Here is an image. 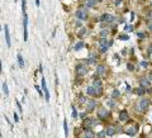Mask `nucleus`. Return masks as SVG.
<instances>
[{"instance_id": "nucleus-45", "label": "nucleus", "mask_w": 152, "mask_h": 138, "mask_svg": "<svg viewBox=\"0 0 152 138\" xmlns=\"http://www.w3.org/2000/svg\"><path fill=\"white\" fill-rule=\"evenodd\" d=\"M34 1H36V5L39 6V0H34Z\"/></svg>"}, {"instance_id": "nucleus-40", "label": "nucleus", "mask_w": 152, "mask_h": 138, "mask_svg": "<svg viewBox=\"0 0 152 138\" xmlns=\"http://www.w3.org/2000/svg\"><path fill=\"white\" fill-rule=\"evenodd\" d=\"M148 54H152V45H150L148 47Z\"/></svg>"}, {"instance_id": "nucleus-7", "label": "nucleus", "mask_w": 152, "mask_h": 138, "mask_svg": "<svg viewBox=\"0 0 152 138\" xmlns=\"http://www.w3.org/2000/svg\"><path fill=\"white\" fill-rule=\"evenodd\" d=\"M148 105H150V100H147V99H142V100H141L139 101V109H141V111L147 110Z\"/></svg>"}, {"instance_id": "nucleus-37", "label": "nucleus", "mask_w": 152, "mask_h": 138, "mask_svg": "<svg viewBox=\"0 0 152 138\" xmlns=\"http://www.w3.org/2000/svg\"><path fill=\"white\" fill-rule=\"evenodd\" d=\"M86 32H88V31H86V29H85V28H83V29H81V31H80V33H79V36H80V37H83V36H84L85 33H86Z\"/></svg>"}, {"instance_id": "nucleus-32", "label": "nucleus", "mask_w": 152, "mask_h": 138, "mask_svg": "<svg viewBox=\"0 0 152 138\" xmlns=\"http://www.w3.org/2000/svg\"><path fill=\"white\" fill-rule=\"evenodd\" d=\"M124 31H125V32H132V31H133V27H132V25H127V24H125Z\"/></svg>"}, {"instance_id": "nucleus-26", "label": "nucleus", "mask_w": 152, "mask_h": 138, "mask_svg": "<svg viewBox=\"0 0 152 138\" xmlns=\"http://www.w3.org/2000/svg\"><path fill=\"white\" fill-rule=\"evenodd\" d=\"M108 29H103V31H100V36H101V38H105L106 36H108Z\"/></svg>"}, {"instance_id": "nucleus-20", "label": "nucleus", "mask_w": 152, "mask_h": 138, "mask_svg": "<svg viewBox=\"0 0 152 138\" xmlns=\"http://www.w3.org/2000/svg\"><path fill=\"white\" fill-rule=\"evenodd\" d=\"M84 46H85V43H84V42H77L74 48H75V51H80L81 48H84Z\"/></svg>"}, {"instance_id": "nucleus-36", "label": "nucleus", "mask_w": 152, "mask_h": 138, "mask_svg": "<svg viewBox=\"0 0 152 138\" xmlns=\"http://www.w3.org/2000/svg\"><path fill=\"white\" fill-rule=\"evenodd\" d=\"M137 37H139V38H146V34L142 33V32H137Z\"/></svg>"}, {"instance_id": "nucleus-47", "label": "nucleus", "mask_w": 152, "mask_h": 138, "mask_svg": "<svg viewBox=\"0 0 152 138\" xmlns=\"http://www.w3.org/2000/svg\"><path fill=\"white\" fill-rule=\"evenodd\" d=\"M81 138H90V137H88V136H84V137H81Z\"/></svg>"}, {"instance_id": "nucleus-48", "label": "nucleus", "mask_w": 152, "mask_h": 138, "mask_svg": "<svg viewBox=\"0 0 152 138\" xmlns=\"http://www.w3.org/2000/svg\"><path fill=\"white\" fill-rule=\"evenodd\" d=\"M96 1H103V0H96Z\"/></svg>"}, {"instance_id": "nucleus-42", "label": "nucleus", "mask_w": 152, "mask_h": 138, "mask_svg": "<svg viewBox=\"0 0 152 138\" xmlns=\"http://www.w3.org/2000/svg\"><path fill=\"white\" fill-rule=\"evenodd\" d=\"M17 105H18V109H19V110L22 111V105L19 104V101H17Z\"/></svg>"}, {"instance_id": "nucleus-12", "label": "nucleus", "mask_w": 152, "mask_h": 138, "mask_svg": "<svg viewBox=\"0 0 152 138\" xmlns=\"http://www.w3.org/2000/svg\"><path fill=\"white\" fill-rule=\"evenodd\" d=\"M96 58H98V56H96V53H91L90 57L89 58H86V63L88 65H92L96 62Z\"/></svg>"}, {"instance_id": "nucleus-30", "label": "nucleus", "mask_w": 152, "mask_h": 138, "mask_svg": "<svg viewBox=\"0 0 152 138\" xmlns=\"http://www.w3.org/2000/svg\"><path fill=\"white\" fill-rule=\"evenodd\" d=\"M119 95H120V93L118 91V90H114L113 94H112V96L114 98V99H115V98H119Z\"/></svg>"}, {"instance_id": "nucleus-35", "label": "nucleus", "mask_w": 152, "mask_h": 138, "mask_svg": "<svg viewBox=\"0 0 152 138\" xmlns=\"http://www.w3.org/2000/svg\"><path fill=\"white\" fill-rule=\"evenodd\" d=\"M42 90L44 91V90H47V85H46V80L42 79Z\"/></svg>"}, {"instance_id": "nucleus-17", "label": "nucleus", "mask_w": 152, "mask_h": 138, "mask_svg": "<svg viewBox=\"0 0 152 138\" xmlns=\"http://www.w3.org/2000/svg\"><path fill=\"white\" fill-rule=\"evenodd\" d=\"M86 93L89 94V95H91V96H96L94 86H88V88H86Z\"/></svg>"}, {"instance_id": "nucleus-44", "label": "nucleus", "mask_w": 152, "mask_h": 138, "mask_svg": "<svg viewBox=\"0 0 152 138\" xmlns=\"http://www.w3.org/2000/svg\"><path fill=\"white\" fill-rule=\"evenodd\" d=\"M120 3H122V0H117V1H115V5H119Z\"/></svg>"}, {"instance_id": "nucleus-43", "label": "nucleus", "mask_w": 152, "mask_h": 138, "mask_svg": "<svg viewBox=\"0 0 152 138\" xmlns=\"http://www.w3.org/2000/svg\"><path fill=\"white\" fill-rule=\"evenodd\" d=\"M141 65H142V66H143V67H147V62H146V61H143V62H142V63H141Z\"/></svg>"}, {"instance_id": "nucleus-31", "label": "nucleus", "mask_w": 152, "mask_h": 138, "mask_svg": "<svg viewBox=\"0 0 152 138\" xmlns=\"http://www.w3.org/2000/svg\"><path fill=\"white\" fill-rule=\"evenodd\" d=\"M106 105L110 107V108H114V107H115V103H114L113 100H109V101H106Z\"/></svg>"}, {"instance_id": "nucleus-33", "label": "nucleus", "mask_w": 152, "mask_h": 138, "mask_svg": "<svg viewBox=\"0 0 152 138\" xmlns=\"http://www.w3.org/2000/svg\"><path fill=\"white\" fill-rule=\"evenodd\" d=\"M127 68H128L129 71H133V70H134V65L129 62V63H127Z\"/></svg>"}, {"instance_id": "nucleus-5", "label": "nucleus", "mask_w": 152, "mask_h": 138, "mask_svg": "<svg viewBox=\"0 0 152 138\" xmlns=\"http://www.w3.org/2000/svg\"><path fill=\"white\" fill-rule=\"evenodd\" d=\"M84 125L86 127V128H92V127L96 125V119H94V118H86V119H84Z\"/></svg>"}, {"instance_id": "nucleus-2", "label": "nucleus", "mask_w": 152, "mask_h": 138, "mask_svg": "<svg viewBox=\"0 0 152 138\" xmlns=\"http://www.w3.org/2000/svg\"><path fill=\"white\" fill-rule=\"evenodd\" d=\"M75 17H76L79 20H86V19H88V13H86V9L81 8V9H79V10H76Z\"/></svg>"}, {"instance_id": "nucleus-10", "label": "nucleus", "mask_w": 152, "mask_h": 138, "mask_svg": "<svg viewBox=\"0 0 152 138\" xmlns=\"http://www.w3.org/2000/svg\"><path fill=\"white\" fill-rule=\"evenodd\" d=\"M105 65H98L96 66V70H95V74L98 75V76H100V75H104L105 74Z\"/></svg>"}, {"instance_id": "nucleus-41", "label": "nucleus", "mask_w": 152, "mask_h": 138, "mask_svg": "<svg viewBox=\"0 0 152 138\" xmlns=\"http://www.w3.org/2000/svg\"><path fill=\"white\" fill-rule=\"evenodd\" d=\"M85 117H86V113H81L80 114V118L81 119H85Z\"/></svg>"}, {"instance_id": "nucleus-6", "label": "nucleus", "mask_w": 152, "mask_h": 138, "mask_svg": "<svg viewBox=\"0 0 152 138\" xmlns=\"http://www.w3.org/2000/svg\"><path fill=\"white\" fill-rule=\"evenodd\" d=\"M96 100H89L88 103H86V110L90 113V111H94L95 110V108H96Z\"/></svg>"}, {"instance_id": "nucleus-28", "label": "nucleus", "mask_w": 152, "mask_h": 138, "mask_svg": "<svg viewBox=\"0 0 152 138\" xmlns=\"http://www.w3.org/2000/svg\"><path fill=\"white\" fill-rule=\"evenodd\" d=\"M72 118H74V119L77 118V110H76V108L74 107V105H72Z\"/></svg>"}, {"instance_id": "nucleus-21", "label": "nucleus", "mask_w": 152, "mask_h": 138, "mask_svg": "<svg viewBox=\"0 0 152 138\" xmlns=\"http://www.w3.org/2000/svg\"><path fill=\"white\" fill-rule=\"evenodd\" d=\"M99 46H109V42L106 38H100L99 41Z\"/></svg>"}, {"instance_id": "nucleus-34", "label": "nucleus", "mask_w": 152, "mask_h": 138, "mask_svg": "<svg viewBox=\"0 0 152 138\" xmlns=\"http://www.w3.org/2000/svg\"><path fill=\"white\" fill-rule=\"evenodd\" d=\"M25 5H27L25 0H22V10H23V14H25Z\"/></svg>"}, {"instance_id": "nucleus-19", "label": "nucleus", "mask_w": 152, "mask_h": 138, "mask_svg": "<svg viewBox=\"0 0 152 138\" xmlns=\"http://www.w3.org/2000/svg\"><path fill=\"white\" fill-rule=\"evenodd\" d=\"M17 58H18V63H19V66H20L22 68H23V67H24V60H23V57H22V54H20V53H18Z\"/></svg>"}, {"instance_id": "nucleus-3", "label": "nucleus", "mask_w": 152, "mask_h": 138, "mask_svg": "<svg viewBox=\"0 0 152 138\" xmlns=\"http://www.w3.org/2000/svg\"><path fill=\"white\" fill-rule=\"evenodd\" d=\"M23 37H24V41H27L28 39V15L27 14H24L23 17Z\"/></svg>"}, {"instance_id": "nucleus-22", "label": "nucleus", "mask_w": 152, "mask_h": 138, "mask_svg": "<svg viewBox=\"0 0 152 138\" xmlns=\"http://www.w3.org/2000/svg\"><path fill=\"white\" fill-rule=\"evenodd\" d=\"M144 94H146V89H144V88H142V86H141V88L137 89V95L142 96V95H144Z\"/></svg>"}, {"instance_id": "nucleus-14", "label": "nucleus", "mask_w": 152, "mask_h": 138, "mask_svg": "<svg viewBox=\"0 0 152 138\" xmlns=\"http://www.w3.org/2000/svg\"><path fill=\"white\" fill-rule=\"evenodd\" d=\"M105 132H106V136L112 137V136H114V134H115V132H117V129L114 128V127H106Z\"/></svg>"}, {"instance_id": "nucleus-25", "label": "nucleus", "mask_w": 152, "mask_h": 138, "mask_svg": "<svg viewBox=\"0 0 152 138\" xmlns=\"http://www.w3.org/2000/svg\"><path fill=\"white\" fill-rule=\"evenodd\" d=\"M108 48H109V46H100V48H99V51L101 53H105L106 51H108Z\"/></svg>"}, {"instance_id": "nucleus-24", "label": "nucleus", "mask_w": 152, "mask_h": 138, "mask_svg": "<svg viewBox=\"0 0 152 138\" xmlns=\"http://www.w3.org/2000/svg\"><path fill=\"white\" fill-rule=\"evenodd\" d=\"M64 129H65V137H67L69 136V127H67V122H66V119L64 122Z\"/></svg>"}, {"instance_id": "nucleus-15", "label": "nucleus", "mask_w": 152, "mask_h": 138, "mask_svg": "<svg viewBox=\"0 0 152 138\" xmlns=\"http://www.w3.org/2000/svg\"><path fill=\"white\" fill-rule=\"evenodd\" d=\"M125 133L129 134V136H134L137 133V127H131V128H127L125 129Z\"/></svg>"}, {"instance_id": "nucleus-18", "label": "nucleus", "mask_w": 152, "mask_h": 138, "mask_svg": "<svg viewBox=\"0 0 152 138\" xmlns=\"http://www.w3.org/2000/svg\"><path fill=\"white\" fill-rule=\"evenodd\" d=\"M96 4V0H86V3H85V6L88 8H92V6H95Z\"/></svg>"}, {"instance_id": "nucleus-8", "label": "nucleus", "mask_w": 152, "mask_h": 138, "mask_svg": "<svg viewBox=\"0 0 152 138\" xmlns=\"http://www.w3.org/2000/svg\"><path fill=\"white\" fill-rule=\"evenodd\" d=\"M115 18L113 15H110V14H104V15L100 17V22H106V23H110V22H113Z\"/></svg>"}, {"instance_id": "nucleus-46", "label": "nucleus", "mask_w": 152, "mask_h": 138, "mask_svg": "<svg viewBox=\"0 0 152 138\" xmlns=\"http://www.w3.org/2000/svg\"><path fill=\"white\" fill-rule=\"evenodd\" d=\"M148 28H150V29H151V32H152V23H151L150 25H148Z\"/></svg>"}, {"instance_id": "nucleus-9", "label": "nucleus", "mask_w": 152, "mask_h": 138, "mask_svg": "<svg viewBox=\"0 0 152 138\" xmlns=\"http://www.w3.org/2000/svg\"><path fill=\"white\" fill-rule=\"evenodd\" d=\"M4 32H5V41H6V45L8 47H10L12 42H10V34H9V28H8V24L4 25Z\"/></svg>"}, {"instance_id": "nucleus-39", "label": "nucleus", "mask_w": 152, "mask_h": 138, "mask_svg": "<svg viewBox=\"0 0 152 138\" xmlns=\"http://www.w3.org/2000/svg\"><path fill=\"white\" fill-rule=\"evenodd\" d=\"M14 122H19V118H18V114L14 113Z\"/></svg>"}, {"instance_id": "nucleus-13", "label": "nucleus", "mask_w": 152, "mask_h": 138, "mask_svg": "<svg viewBox=\"0 0 152 138\" xmlns=\"http://www.w3.org/2000/svg\"><path fill=\"white\" fill-rule=\"evenodd\" d=\"M139 85L142 86V88H144V89H147V88H150V80L148 79H141L139 80Z\"/></svg>"}, {"instance_id": "nucleus-11", "label": "nucleus", "mask_w": 152, "mask_h": 138, "mask_svg": "<svg viewBox=\"0 0 152 138\" xmlns=\"http://www.w3.org/2000/svg\"><path fill=\"white\" fill-rule=\"evenodd\" d=\"M119 120L120 122H127L128 120V111L125 110V109L120 110V113H119Z\"/></svg>"}, {"instance_id": "nucleus-1", "label": "nucleus", "mask_w": 152, "mask_h": 138, "mask_svg": "<svg viewBox=\"0 0 152 138\" xmlns=\"http://www.w3.org/2000/svg\"><path fill=\"white\" fill-rule=\"evenodd\" d=\"M76 75L77 76H84V75H86L88 74V66H86V63H79V65H76Z\"/></svg>"}, {"instance_id": "nucleus-16", "label": "nucleus", "mask_w": 152, "mask_h": 138, "mask_svg": "<svg viewBox=\"0 0 152 138\" xmlns=\"http://www.w3.org/2000/svg\"><path fill=\"white\" fill-rule=\"evenodd\" d=\"M92 86H94L95 89H99V88H103V85H101V81L98 79V77H95L94 79V81H92Z\"/></svg>"}, {"instance_id": "nucleus-4", "label": "nucleus", "mask_w": 152, "mask_h": 138, "mask_svg": "<svg viewBox=\"0 0 152 138\" xmlns=\"http://www.w3.org/2000/svg\"><path fill=\"white\" fill-rule=\"evenodd\" d=\"M109 110H106V109H100L98 111V118L100 120H106V118L109 117Z\"/></svg>"}, {"instance_id": "nucleus-29", "label": "nucleus", "mask_w": 152, "mask_h": 138, "mask_svg": "<svg viewBox=\"0 0 152 138\" xmlns=\"http://www.w3.org/2000/svg\"><path fill=\"white\" fill-rule=\"evenodd\" d=\"M88 101H89V100H88L84 95H80V103H81V104H85V103H88Z\"/></svg>"}, {"instance_id": "nucleus-23", "label": "nucleus", "mask_w": 152, "mask_h": 138, "mask_svg": "<svg viewBox=\"0 0 152 138\" xmlns=\"http://www.w3.org/2000/svg\"><path fill=\"white\" fill-rule=\"evenodd\" d=\"M3 91H4L5 96L9 95V90H8V85H6V82H3Z\"/></svg>"}, {"instance_id": "nucleus-38", "label": "nucleus", "mask_w": 152, "mask_h": 138, "mask_svg": "<svg viewBox=\"0 0 152 138\" xmlns=\"http://www.w3.org/2000/svg\"><path fill=\"white\" fill-rule=\"evenodd\" d=\"M36 90L38 91V94H39V95H42V91H43V90H41V88H39V86H37V85H36Z\"/></svg>"}, {"instance_id": "nucleus-27", "label": "nucleus", "mask_w": 152, "mask_h": 138, "mask_svg": "<svg viewBox=\"0 0 152 138\" xmlns=\"http://www.w3.org/2000/svg\"><path fill=\"white\" fill-rule=\"evenodd\" d=\"M118 38H119L120 41H128V39H129V36H127V34H120Z\"/></svg>"}]
</instances>
